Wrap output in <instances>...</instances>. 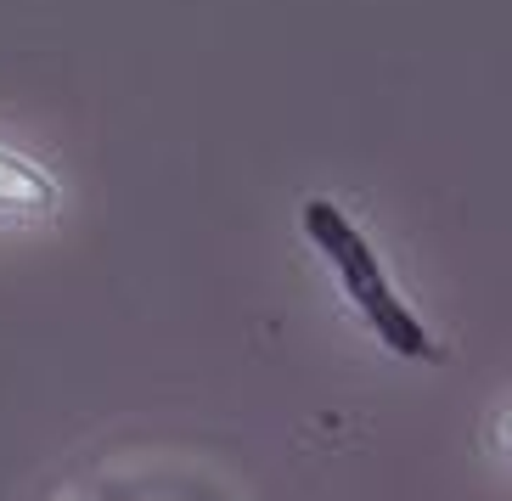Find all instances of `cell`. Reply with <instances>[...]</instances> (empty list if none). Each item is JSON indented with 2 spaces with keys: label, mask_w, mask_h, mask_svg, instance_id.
Here are the masks:
<instances>
[{
  "label": "cell",
  "mask_w": 512,
  "mask_h": 501,
  "mask_svg": "<svg viewBox=\"0 0 512 501\" xmlns=\"http://www.w3.org/2000/svg\"><path fill=\"white\" fill-rule=\"evenodd\" d=\"M304 237H310V243L321 248V259L338 271L349 304L366 316V327L377 333L383 350L406 355V361H439V344L428 338V327L411 316L406 304H400V293H394L389 276H383L377 248L355 231V220H349L338 203H332V198H310V203H304Z\"/></svg>",
  "instance_id": "cell-1"
}]
</instances>
